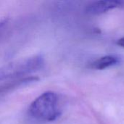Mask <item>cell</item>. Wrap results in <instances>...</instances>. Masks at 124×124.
<instances>
[{
	"label": "cell",
	"instance_id": "cell-1",
	"mask_svg": "<svg viewBox=\"0 0 124 124\" xmlns=\"http://www.w3.org/2000/svg\"><path fill=\"white\" fill-rule=\"evenodd\" d=\"M29 113L39 121H55L61 114L58 95L53 92L43 93L31 103Z\"/></svg>",
	"mask_w": 124,
	"mask_h": 124
},
{
	"label": "cell",
	"instance_id": "cell-2",
	"mask_svg": "<svg viewBox=\"0 0 124 124\" xmlns=\"http://www.w3.org/2000/svg\"><path fill=\"white\" fill-rule=\"evenodd\" d=\"M44 65V57L41 54L13 61L0 68V81L30 74L42 68Z\"/></svg>",
	"mask_w": 124,
	"mask_h": 124
},
{
	"label": "cell",
	"instance_id": "cell-3",
	"mask_svg": "<svg viewBox=\"0 0 124 124\" xmlns=\"http://www.w3.org/2000/svg\"><path fill=\"white\" fill-rule=\"evenodd\" d=\"M121 4V1L117 0L97 1L89 4L86 8V11L90 15H100L118 7Z\"/></svg>",
	"mask_w": 124,
	"mask_h": 124
},
{
	"label": "cell",
	"instance_id": "cell-4",
	"mask_svg": "<svg viewBox=\"0 0 124 124\" xmlns=\"http://www.w3.org/2000/svg\"><path fill=\"white\" fill-rule=\"evenodd\" d=\"M119 62L118 57L113 55H107L99 58L92 64V68L97 70H103L117 65Z\"/></svg>",
	"mask_w": 124,
	"mask_h": 124
},
{
	"label": "cell",
	"instance_id": "cell-5",
	"mask_svg": "<svg viewBox=\"0 0 124 124\" xmlns=\"http://www.w3.org/2000/svg\"><path fill=\"white\" fill-rule=\"evenodd\" d=\"M118 44L119 46H122V47H124V37L121 38V39L118 41Z\"/></svg>",
	"mask_w": 124,
	"mask_h": 124
},
{
	"label": "cell",
	"instance_id": "cell-6",
	"mask_svg": "<svg viewBox=\"0 0 124 124\" xmlns=\"http://www.w3.org/2000/svg\"><path fill=\"white\" fill-rule=\"evenodd\" d=\"M7 23V20L6 19H4V20H1L0 21V29L4 25V24Z\"/></svg>",
	"mask_w": 124,
	"mask_h": 124
}]
</instances>
